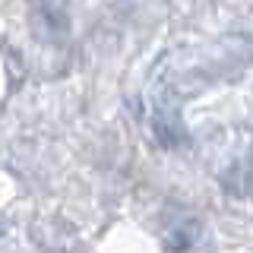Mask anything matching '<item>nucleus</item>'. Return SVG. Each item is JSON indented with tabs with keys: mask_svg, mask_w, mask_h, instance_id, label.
<instances>
[{
	"mask_svg": "<svg viewBox=\"0 0 253 253\" xmlns=\"http://www.w3.org/2000/svg\"><path fill=\"white\" fill-rule=\"evenodd\" d=\"M196 241V221H190V225H180L174 228V231H168V237H165V244H168V250H187L190 244Z\"/></svg>",
	"mask_w": 253,
	"mask_h": 253,
	"instance_id": "obj_1",
	"label": "nucleus"
}]
</instances>
